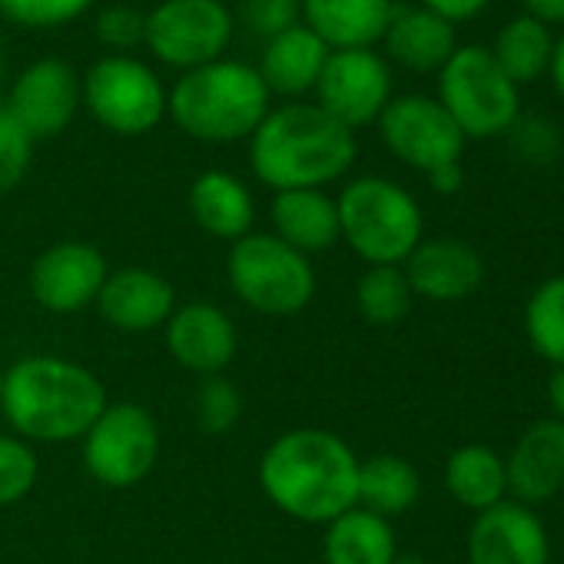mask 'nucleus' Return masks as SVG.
Returning <instances> with one entry per match:
<instances>
[{
  "label": "nucleus",
  "mask_w": 564,
  "mask_h": 564,
  "mask_svg": "<svg viewBox=\"0 0 564 564\" xmlns=\"http://www.w3.org/2000/svg\"><path fill=\"white\" fill-rule=\"evenodd\" d=\"M265 498L296 521L329 524L359 501V458L326 429H293L259 458Z\"/></svg>",
  "instance_id": "1"
},
{
  "label": "nucleus",
  "mask_w": 564,
  "mask_h": 564,
  "mask_svg": "<svg viewBox=\"0 0 564 564\" xmlns=\"http://www.w3.org/2000/svg\"><path fill=\"white\" fill-rule=\"evenodd\" d=\"M356 153V133L316 104L269 110L249 137L252 173L275 193L323 189L349 173Z\"/></svg>",
  "instance_id": "2"
},
{
  "label": "nucleus",
  "mask_w": 564,
  "mask_h": 564,
  "mask_svg": "<svg viewBox=\"0 0 564 564\" xmlns=\"http://www.w3.org/2000/svg\"><path fill=\"white\" fill-rule=\"evenodd\" d=\"M0 409L24 442H74L107 409V389L70 359L31 356L8 369Z\"/></svg>",
  "instance_id": "3"
},
{
  "label": "nucleus",
  "mask_w": 564,
  "mask_h": 564,
  "mask_svg": "<svg viewBox=\"0 0 564 564\" xmlns=\"http://www.w3.org/2000/svg\"><path fill=\"white\" fill-rule=\"evenodd\" d=\"M166 113L183 133L203 143H236L252 137L269 113V90L256 67L213 61L186 70L170 90Z\"/></svg>",
  "instance_id": "4"
},
{
  "label": "nucleus",
  "mask_w": 564,
  "mask_h": 564,
  "mask_svg": "<svg viewBox=\"0 0 564 564\" xmlns=\"http://www.w3.org/2000/svg\"><path fill=\"white\" fill-rule=\"evenodd\" d=\"M339 236L369 265H402L422 242V209L409 189L386 176L352 180L339 199Z\"/></svg>",
  "instance_id": "5"
},
{
  "label": "nucleus",
  "mask_w": 564,
  "mask_h": 564,
  "mask_svg": "<svg viewBox=\"0 0 564 564\" xmlns=\"http://www.w3.org/2000/svg\"><path fill=\"white\" fill-rule=\"evenodd\" d=\"M229 286L262 316H296L316 296V269L272 232H249L232 242L226 259Z\"/></svg>",
  "instance_id": "6"
},
{
  "label": "nucleus",
  "mask_w": 564,
  "mask_h": 564,
  "mask_svg": "<svg viewBox=\"0 0 564 564\" xmlns=\"http://www.w3.org/2000/svg\"><path fill=\"white\" fill-rule=\"evenodd\" d=\"M465 140L501 137L521 117L518 87L495 64L488 47H458L438 70V97Z\"/></svg>",
  "instance_id": "7"
},
{
  "label": "nucleus",
  "mask_w": 564,
  "mask_h": 564,
  "mask_svg": "<svg viewBox=\"0 0 564 564\" xmlns=\"http://www.w3.org/2000/svg\"><path fill=\"white\" fill-rule=\"evenodd\" d=\"M170 94L156 70L127 54L97 61L84 77V104L100 127L120 137H143L166 117Z\"/></svg>",
  "instance_id": "8"
},
{
  "label": "nucleus",
  "mask_w": 564,
  "mask_h": 564,
  "mask_svg": "<svg viewBox=\"0 0 564 564\" xmlns=\"http://www.w3.org/2000/svg\"><path fill=\"white\" fill-rule=\"evenodd\" d=\"M160 458V425L137 402H107L84 435V462L107 488L140 485Z\"/></svg>",
  "instance_id": "9"
},
{
  "label": "nucleus",
  "mask_w": 564,
  "mask_h": 564,
  "mask_svg": "<svg viewBox=\"0 0 564 564\" xmlns=\"http://www.w3.org/2000/svg\"><path fill=\"white\" fill-rule=\"evenodd\" d=\"M232 41V18L219 0H163L147 14V47L176 70L223 61Z\"/></svg>",
  "instance_id": "10"
},
{
  "label": "nucleus",
  "mask_w": 564,
  "mask_h": 564,
  "mask_svg": "<svg viewBox=\"0 0 564 564\" xmlns=\"http://www.w3.org/2000/svg\"><path fill=\"white\" fill-rule=\"evenodd\" d=\"M379 133L395 160L422 170L425 176L448 163H462L465 153L462 130L445 113V107L425 94L392 97L379 117Z\"/></svg>",
  "instance_id": "11"
},
{
  "label": "nucleus",
  "mask_w": 564,
  "mask_h": 564,
  "mask_svg": "<svg viewBox=\"0 0 564 564\" xmlns=\"http://www.w3.org/2000/svg\"><path fill=\"white\" fill-rule=\"evenodd\" d=\"M316 97L333 120L349 127L352 133L359 127L379 123L382 110L392 100V70L389 64L369 47V51H329V61L319 74Z\"/></svg>",
  "instance_id": "12"
},
{
  "label": "nucleus",
  "mask_w": 564,
  "mask_h": 564,
  "mask_svg": "<svg viewBox=\"0 0 564 564\" xmlns=\"http://www.w3.org/2000/svg\"><path fill=\"white\" fill-rule=\"evenodd\" d=\"M84 104V84L67 61L44 57L31 64L11 87L8 113L31 140H51L64 133Z\"/></svg>",
  "instance_id": "13"
},
{
  "label": "nucleus",
  "mask_w": 564,
  "mask_h": 564,
  "mask_svg": "<svg viewBox=\"0 0 564 564\" xmlns=\"http://www.w3.org/2000/svg\"><path fill=\"white\" fill-rule=\"evenodd\" d=\"M110 265L90 242H57L44 249L31 269V293L47 313H80L97 303Z\"/></svg>",
  "instance_id": "14"
},
{
  "label": "nucleus",
  "mask_w": 564,
  "mask_h": 564,
  "mask_svg": "<svg viewBox=\"0 0 564 564\" xmlns=\"http://www.w3.org/2000/svg\"><path fill=\"white\" fill-rule=\"evenodd\" d=\"M547 531L541 518L518 501H498L478 511L468 531V564H547Z\"/></svg>",
  "instance_id": "15"
},
{
  "label": "nucleus",
  "mask_w": 564,
  "mask_h": 564,
  "mask_svg": "<svg viewBox=\"0 0 564 564\" xmlns=\"http://www.w3.org/2000/svg\"><path fill=\"white\" fill-rule=\"evenodd\" d=\"M402 272L412 286V296H422L429 303H458L481 286L485 262L468 242L455 236H438L422 239L402 262Z\"/></svg>",
  "instance_id": "16"
},
{
  "label": "nucleus",
  "mask_w": 564,
  "mask_h": 564,
  "mask_svg": "<svg viewBox=\"0 0 564 564\" xmlns=\"http://www.w3.org/2000/svg\"><path fill=\"white\" fill-rule=\"evenodd\" d=\"M97 310L120 333H153L173 316L176 293L160 272L143 265H123L107 275L97 296Z\"/></svg>",
  "instance_id": "17"
},
{
  "label": "nucleus",
  "mask_w": 564,
  "mask_h": 564,
  "mask_svg": "<svg viewBox=\"0 0 564 564\" xmlns=\"http://www.w3.org/2000/svg\"><path fill=\"white\" fill-rule=\"evenodd\" d=\"M236 326L232 319L213 303H189L173 310L166 319V349L170 356L196 372V376H219L236 359Z\"/></svg>",
  "instance_id": "18"
},
{
  "label": "nucleus",
  "mask_w": 564,
  "mask_h": 564,
  "mask_svg": "<svg viewBox=\"0 0 564 564\" xmlns=\"http://www.w3.org/2000/svg\"><path fill=\"white\" fill-rule=\"evenodd\" d=\"M505 475L518 505H541L564 491V425L557 419L528 425L505 458Z\"/></svg>",
  "instance_id": "19"
},
{
  "label": "nucleus",
  "mask_w": 564,
  "mask_h": 564,
  "mask_svg": "<svg viewBox=\"0 0 564 564\" xmlns=\"http://www.w3.org/2000/svg\"><path fill=\"white\" fill-rule=\"evenodd\" d=\"M392 0H300L306 28L329 51H369L386 37Z\"/></svg>",
  "instance_id": "20"
},
{
  "label": "nucleus",
  "mask_w": 564,
  "mask_h": 564,
  "mask_svg": "<svg viewBox=\"0 0 564 564\" xmlns=\"http://www.w3.org/2000/svg\"><path fill=\"white\" fill-rule=\"evenodd\" d=\"M382 44L389 57L412 74H435L458 51L455 28L425 8H392Z\"/></svg>",
  "instance_id": "21"
},
{
  "label": "nucleus",
  "mask_w": 564,
  "mask_h": 564,
  "mask_svg": "<svg viewBox=\"0 0 564 564\" xmlns=\"http://www.w3.org/2000/svg\"><path fill=\"white\" fill-rule=\"evenodd\" d=\"M326 61H329V47L306 24H296L269 37L262 51V64L256 70L269 94L303 97L306 90H316Z\"/></svg>",
  "instance_id": "22"
},
{
  "label": "nucleus",
  "mask_w": 564,
  "mask_h": 564,
  "mask_svg": "<svg viewBox=\"0 0 564 564\" xmlns=\"http://www.w3.org/2000/svg\"><path fill=\"white\" fill-rule=\"evenodd\" d=\"M272 236L293 246L296 252H326L339 236V209L336 199L323 189H286L272 199Z\"/></svg>",
  "instance_id": "23"
},
{
  "label": "nucleus",
  "mask_w": 564,
  "mask_h": 564,
  "mask_svg": "<svg viewBox=\"0 0 564 564\" xmlns=\"http://www.w3.org/2000/svg\"><path fill=\"white\" fill-rule=\"evenodd\" d=\"M189 213L203 232L236 242L249 236L256 219V203L242 180L223 170H209L196 176V183L189 186Z\"/></svg>",
  "instance_id": "24"
},
{
  "label": "nucleus",
  "mask_w": 564,
  "mask_h": 564,
  "mask_svg": "<svg viewBox=\"0 0 564 564\" xmlns=\"http://www.w3.org/2000/svg\"><path fill=\"white\" fill-rule=\"evenodd\" d=\"M323 557L326 564H392L399 557L395 531L389 518L356 505L326 524Z\"/></svg>",
  "instance_id": "25"
},
{
  "label": "nucleus",
  "mask_w": 564,
  "mask_h": 564,
  "mask_svg": "<svg viewBox=\"0 0 564 564\" xmlns=\"http://www.w3.org/2000/svg\"><path fill=\"white\" fill-rule=\"evenodd\" d=\"M445 485L458 505L488 511L508 495L505 458L488 445H462L445 462Z\"/></svg>",
  "instance_id": "26"
},
{
  "label": "nucleus",
  "mask_w": 564,
  "mask_h": 564,
  "mask_svg": "<svg viewBox=\"0 0 564 564\" xmlns=\"http://www.w3.org/2000/svg\"><path fill=\"white\" fill-rule=\"evenodd\" d=\"M422 495V478L412 462L399 455H372L359 462V501L366 511L379 518H395L405 514Z\"/></svg>",
  "instance_id": "27"
},
{
  "label": "nucleus",
  "mask_w": 564,
  "mask_h": 564,
  "mask_svg": "<svg viewBox=\"0 0 564 564\" xmlns=\"http://www.w3.org/2000/svg\"><path fill=\"white\" fill-rule=\"evenodd\" d=\"M551 51H554L551 28L534 21V18H528V14H521V18H511L498 31L491 57L505 70V77L514 87H521V84H534L538 77L547 74Z\"/></svg>",
  "instance_id": "28"
},
{
  "label": "nucleus",
  "mask_w": 564,
  "mask_h": 564,
  "mask_svg": "<svg viewBox=\"0 0 564 564\" xmlns=\"http://www.w3.org/2000/svg\"><path fill=\"white\" fill-rule=\"evenodd\" d=\"M524 333L531 349L554 369L564 366V272L544 279L524 310Z\"/></svg>",
  "instance_id": "29"
},
{
  "label": "nucleus",
  "mask_w": 564,
  "mask_h": 564,
  "mask_svg": "<svg viewBox=\"0 0 564 564\" xmlns=\"http://www.w3.org/2000/svg\"><path fill=\"white\" fill-rule=\"evenodd\" d=\"M356 306L372 326H395L412 310V286L402 265H369L356 286Z\"/></svg>",
  "instance_id": "30"
},
{
  "label": "nucleus",
  "mask_w": 564,
  "mask_h": 564,
  "mask_svg": "<svg viewBox=\"0 0 564 564\" xmlns=\"http://www.w3.org/2000/svg\"><path fill=\"white\" fill-rule=\"evenodd\" d=\"M193 412H196V422H199V429L206 435H226V432L236 429V422L242 415V395H239V389L229 379L206 376L196 386Z\"/></svg>",
  "instance_id": "31"
},
{
  "label": "nucleus",
  "mask_w": 564,
  "mask_h": 564,
  "mask_svg": "<svg viewBox=\"0 0 564 564\" xmlns=\"http://www.w3.org/2000/svg\"><path fill=\"white\" fill-rule=\"evenodd\" d=\"M37 455L18 435H0V508L18 505L37 485Z\"/></svg>",
  "instance_id": "32"
},
{
  "label": "nucleus",
  "mask_w": 564,
  "mask_h": 564,
  "mask_svg": "<svg viewBox=\"0 0 564 564\" xmlns=\"http://www.w3.org/2000/svg\"><path fill=\"white\" fill-rule=\"evenodd\" d=\"M34 140L21 130V123L0 104V196L11 193L31 170Z\"/></svg>",
  "instance_id": "33"
},
{
  "label": "nucleus",
  "mask_w": 564,
  "mask_h": 564,
  "mask_svg": "<svg viewBox=\"0 0 564 564\" xmlns=\"http://www.w3.org/2000/svg\"><path fill=\"white\" fill-rule=\"evenodd\" d=\"M94 0H0V11L28 28H61L77 21Z\"/></svg>",
  "instance_id": "34"
},
{
  "label": "nucleus",
  "mask_w": 564,
  "mask_h": 564,
  "mask_svg": "<svg viewBox=\"0 0 564 564\" xmlns=\"http://www.w3.org/2000/svg\"><path fill=\"white\" fill-rule=\"evenodd\" d=\"M97 37L100 44L113 47V51H133L137 44L147 41V14H140L130 4H113L107 11H100L97 18Z\"/></svg>",
  "instance_id": "35"
},
{
  "label": "nucleus",
  "mask_w": 564,
  "mask_h": 564,
  "mask_svg": "<svg viewBox=\"0 0 564 564\" xmlns=\"http://www.w3.org/2000/svg\"><path fill=\"white\" fill-rule=\"evenodd\" d=\"M242 18L252 28V34L259 37H275L282 31L296 28L300 18V0H246L242 4Z\"/></svg>",
  "instance_id": "36"
},
{
  "label": "nucleus",
  "mask_w": 564,
  "mask_h": 564,
  "mask_svg": "<svg viewBox=\"0 0 564 564\" xmlns=\"http://www.w3.org/2000/svg\"><path fill=\"white\" fill-rule=\"evenodd\" d=\"M508 133H514L518 153L534 160V163L551 160L554 150H557V130L547 120H541V117H518Z\"/></svg>",
  "instance_id": "37"
},
{
  "label": "nucleus",
  "mask_w": 564,
  "mask_h": 564,
  "mask_svg": "<svg viewBox=\"0 0 564 564\" xmlns=\"http://www.w3.org/2000/svg\"><path fill=\"white\" fill-rule=\"evenodd\" d=\"M422 8L455 28V24L475 21L488 8V0H422Z\"/></svg>",
  "instance_id": "38"
},
{
  "label": "nucleus",
  "mask_w": 564,
  "mask_h": 564,
  "mask_svg": "<svg viewBox=\"0 0 564 564\" xmlns=\"http://www.w3.org/2000/svg\"><path fill=\"white\" fill-rule=\"evenodd\" d=\"M524 14L541 21V24H564V0H521Z\"/></svg>",
  "instance_id": "39"
},
{
  "label": "nucleus",
  "mask_w": 564,
  "mask_h": 564,
  "mask_svg": "<svg viewBox=\"0 0 564 564\" xmlns=\"http://www.w3.org/2000/svg\"><path fill=\"white\" fill-rule=\"evenodd\" d=\"M429 183H432V189H435V193H442V196L458 193V189H462V183H465L462 163H448V166H442V170L429 173Z\"/></svg>",
  "instance_id": "40"
},
{
  "label": "nucleus",
  "mask_w": 564,
  "mask_h": 564,
  "mask_svg": "<svg viewBox=\"0 0 564 564\" xmlns=\"http://www.w3.org/2000/svg\"><path fill=\"white\" fill-rule=\"evenodd\" d=\"M547 402H551V409H554V419L564 425V366L554 369L551 379H547Z\"/></svg>",
  "instance_id": "41"
},
{
  "label": "nucleus",
  "mask_w": 564,
  "mask_h": 564,
  "mask_svg": "<svg viewBox=\"0 0 564 564\" xmlns=\"http://www.w3.org/2000/svg\"><path fill=\"white\" fill-rule=\"evenodd\" d=\"M547 74H551V84H554L557 97L564 100V37H561V41H554V51H551Z\"/></svg>",
  "instance_id": "42"
},
{
  "label": "nucleus",
  "mask_w": 564,
  "mask_h": 564,
  "mask_svg": "<svg viewBox=\"0 0 564 564\" xmlns=\"http://www.w3.org/2000/svg\"><path fill=\"white\" fill-rule=\"evenodd\" d=\"M392 564H429V561H422V557H412V554H405V557H395Z\"/></svg>",
  "instance_id": "43"
},
{
  "label": "nucleus",
  "mask_w": 564,
  "mask_h": 564,
  "mask_svg": "<svg viewBox=\"0 0 564 564\" xmlns=\"http://www.w3.org/2000/svg\"><path fill=\"white\" fill-rule=\"evenodd\" d=\"M4 376H8V369L0 366V399H4Z\"/></svg>",
  "instance_id": "44"
},
{
  "label": "nucleus",
  "mask_w": 564,
  "mask_h": 564,
  "mask_svg": "<svg viewBox=\"0 0 564 564\" xmlns=\"http://www.w3.org/2000/svg\"><path fill=\"white\" fill-rule=\"evenodd\" d=\"M0 87H4V61H0Z\"/></svg>",
  "instance_id": "45"
}]
</instances>
